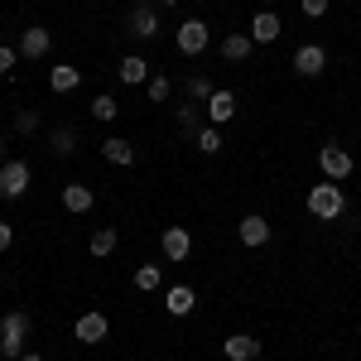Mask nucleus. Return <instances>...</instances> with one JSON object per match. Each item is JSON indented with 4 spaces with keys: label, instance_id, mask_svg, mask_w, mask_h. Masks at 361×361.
Here are the masks:
<instances>
[{
    "label": "nucleus",
    "instance_id": "7ed1b4c3",
    "mask_svg": "<svg viewBox=\"0 0 361 361\" xmlns=\"http://www.w3.org/2000/svg\"><path fill=\"white\" fill-rule=\"evenodd\" d=\"M126 29H130V39H140V44L159 39V5L154 0H135L130 15H126Z\"/></svg>",
    "mask_w": 361,
    "mask_h": 361
},
{
    "label": "nucleus",
    "instance_id": "e433bc0d",
    "mask_svg": "<svg viewBox=\"0 0 361 361\" xmlns=\"http://www.w3.org/2000/svg\"><path fill=\"white\" fill-rule=\"evenodd\" d=\"M352 5H357V0H352Z\"/></svg>",
    "mask_w": 361,
    "mask_h": 361
},
{
    "label": "nucleus",
    "instance_id": "2eb2a0df",
    "mask_svg": "<svg viewBox=\"0 0 361 361\" xmlns=\"http://www.w3.org/2000/svg\"><path fill=\"white\" fill-rule=\"evenodd\" d=\"M222 357L226 361H255V357H260V337H250V333L226 337V342H222Z\"/></svg>",
    "mask_w": 361,
    "mask_h": 361
},
{
    "label": "nucleus",
    "instance_id": "7c9ffc66",
    "mask_svg": "<svg viewBox=\"0 0 361 361\" xmlns=\"http://www.w3.org/2000/svg\"><path fill=\"white\" fill-rule=\"evenodd\" d=\"M10 73H15V49L0 44V78H10Z\"/></svg>",
    "mask_w": 361,
    "mask_h": 361
},
{
    "label": "nucleus",
    "instance_id": "cd10ccee",
    "mask_svg": "<svg viewBox=\"0 0 361 361\" xmlns=\"http://www.w3.org/2000/svg\"><path fill=\"white\" fill-rule=\"evenodd\" d=\"M159 284H164V270H159V265H140V270H135V289L154 294Z\"/></svg>",
    "mask_w": 361,
    "mask_h": 361
},
{
    "label": "nucleus",
    "instance_id": "c85d7f7f",
    "mask_svg": "<svg viewBox=\"0 0 361 361\" xmlns=\"http://www.w3.org/2000/svg\"><path fill=\"white\" fill-rule=\"evenodd\" d=\"M299 10H304L308 20H328V10H333V0H299Z\"/></svg>",
    "mask_w": 361,
    "mask_h": 361
},
{
    "label": "nucleus",
    "instance_id": "6e6552de",
    "mask_svg": "<svg viewBox=\"0 0 361 361\" xmlns=\"http://www.w3.org/2000/svg\"><path fill=\"white\" fill-rule=\"evenodd\" d=\"M323 68H328V49H323V44H299L294 73H299V78H323Z\"/></svg>",
    "mask_w": 361,
    "mask_h": 361
},
{
    "label": "nucleus",
    "instance_id": "4be33fe9",
    "mask_svg": "<svg viewBox=\"0 0 361 361\" xmlns=\"http://www.w3.org/2000/svg\"><path fill=\"white\" fill-rule=\"evenodd\" d=\"M49 149H54L58 159H68V154L78 149V130H73V126H54V130H49Z\"/></svg>",
    "mask_w": 361,
    "mask_h": 361
},
{
    "label": "nucleus",
    "instance_id": "9d476101",
    "mask_svg": "<svg viewBox=\"0 0 361 361\" xmlns=\"http://www.w3.org/2000/svg\"><path fill=\"white\" fill-rule=\"evenodd\" d=\"M246 34L255 39V49H260V44H275L279 34H284V20H279L275 10H260V15L250 20V29H246Z\"/></svg>",
    "mask_w": 361,
    "mask_h": 361
},
{
    "label": "nucleus",
    "instance_id": "39448f33",
    "mask_svg": "<svg viewBox=\"0 0 361 361\" xmlns=\"http://www.w3.org/2000/svg\"><path fill=\"white\" fill-rule=\"evenodd\" d=\"M29 178H34V173H29L25 159H5V164H0V197H5V202L25 197L29 193Z\"/></svg>",
    "mask_w": 361,
    "mask_h": 361
},
{
    "label": "nucleus",
    "instance_id": "412c9836",
    "mask_svg": "<svg viewBox=\"0 0 361 361\" xmlns=\"http://www.w3.org/2000/svg\"><path fill=\"white\" fill-rule=\"evenodd\" d=\"M116 241H121V236H116V226H97V231H92V241H87L92 260H106V255L116 250Z\"/></svg>",
    "mask_w": 361,
    "mask_h": 361
},
{
    "label": "nucleus",
    "instance_id": "0eeeda50",
    "mask_svg": "<svg viewBox=\"0 0 361 361\" xmlns=\"http://www.w3.org/2000/svg\"><path fill=\"white\" fill-rule=\"evenodd\" d=\"M318 169H323V178H333V183H342V178H352V154L342 149V145H323L318 149Z\"/></svg>",
    "mask_w": 361,
    "mask_h": 361
},
{
    "label": "nucleus",
    "instance_id": "f257e3e1",
    "mask_svg": "<svg viewBox=\"0 0 361 361\" xmlns=\"http://www.w3.org/2000/svg\"><path fill=\"white\" fill-rule=\"evenodd\" d=\"M304 202H308V212H313L318 222H337V217L347 212V193H342V183H333V178L313 183Z\"/></svg>",
    "mask_w": 361,
    "mask_h": 361
},
{
    "label": "nucleus",
    "instance_id": "f8f14e48",
    "mask_svg": "<svg viewBox=\"0 0 361 361\" xmlns=\"http://www.w3.org/2000/svg\"><path fill=\"white\" fill-rule=\"evenodd\" d=\"M63 207H68L73 217H87V212L97 207V193H92V183H63Z\"/></svg>",
    "mask_w": 361,
    "mask_h": 361
},
{
    "label": "nucleus",
    "instance_id": "ddd939ff",
    "mask_svg": "<svg viewBox=\"0 0 361 361\" xmlns=\"http://www.w3.org/2000/svg\"><path fill=\"white\" fill-rule=\"evenodd\" d=\"M236 236H241V246H270V222L260 217V212H246L241 217V226H236Z\"/></svg>",
    "mask_w": 361,
    "mask_h": 361
},
{
    "label": "nucleus",
    "instance_id": "bb28decb",
    "mask_svg": "<svg viewBox=\"0 0 361 361\" xmlns=\"http://www.w3.org/2000/svg\"><path fill=\"white\" fill-rule=\"evenodd\" d=\"M169 92H173V78L169 73H149V82H145V97L159 106V102H169Z\"/></svg>",
    "mask_w": 361,
    "mask_h": 361
},
{
    "label": "nucleus",
    "instance_id": "f03ea898",
    "mask_svg": "<svg viewBox=\"0 0 361 361\" xmlns=\"http://www.w3.org/2000/svg\"><path fill=\"white\" fill-rule=\"evenodd\" d=\"M29 328H34V323H29V313H20V308L0 318V357H5V361H20V357H25Z\"/></svg>",
    "mask_w": 361,
    "mask_h": 361
},
{
    "label": "nucleus",
    "instance_id": "aec40b11",
    "mask_svg": "<svg viewBox=\"0 0 361 361\" xmlns=\"http://www.w3.org/2000/svg\"><path fill=\"white\" fill-rule=\"evenodd\" d=\"M250 54H255V39H250V34H226L222 39V58L226 63H246Z\"/></svg>",
    "mask_w": 361,
    "mask_h": 361
},
{
    "label": "nucleus",
    "instance_id": "393cba45",
    "mask_svg": "<svg viewBox=\"0 0 361 361\" xmlns=\"http://www.w3.org/2000/svg\"><path fill=\"white\" fill-rule=\"evenodd\" d=\"M193 145H197V154H222V126H202L193 135Z\"/></svg>",
    "mask_w": 361,
    "mask_h": 361
},
{
    "label": "nucleus",
    "instance_id": "f3484780",
    "mask_svg": "<svg viewBox=\"0 0 361 361\" xmlns=\"http://www.w3.org/2000/svg\"><path fill=\"white\" fill-rule=\"evenodd\" d=\"M102 159H106V164H116V169H130L140 154H135V145H130V140L111 135V140H102Z\"/></svg>",
    "mask_w": 361,
    "mask_h": 361
},
{
    "label": "nucleus",
    "instance_id": "2f4dec72",
    "mask_svg": "<svg viewBox=\"0 0 361 361\" xmlns=\"http://www.w3.org/2000/svg\"><path fill=\"white\" fill-rule=\"evenodd\" d=\"M10 246H15V226H10V222H0V255H5Z\"/></svg>",
    "mask_w": 361,
    "mask_h": 361
},
{
    "label": "nucleus",
    "instance_id": "a211bd4d",
    "mask_svg": "<svg viewBox=\"0 0 361 361\" xmlns=\"http://www.w3.org/2000/svg\"><path fill=\"white\" fill-rule=\"evenodd\" d=\"M164 308L173 313V318H188V313L197 308V294L188 289V284H169L164 289Z\"/></svg>",
    "mask_w": 361,
    "mask_h": 361
},
{
    "label": "nucleus",
    "instance_id": "4468645a",
    "mask_svg": "<svg viewBox=\"0 0 361 361\" xmlns=\"http://www.w3.org/2000/svg\"><path fill=\"white\" fill-rule=\"evenodd\" d=\"M116 78H121L126 87H145V82H149V58H145V54H126V58H121V68H116Z\"/></svg>",
    "mask_w": 361,
    "mask_h": 361
},
{
    "label": "nucleus",
    "instance_id": "473e14b6",
    "mask_svg": "<svg viewBox=\"0 0 361 361\" xmlns=\"http://www.w3.org/2000/svg\"><path fill=\"white\" fill-rule=\"evenodd\" d=\"M20 361H44V357H39V352H25V357H20Z\"/></svg>",
    "mask_w": 361,
    "mask_h": 361
},
{
    "label": "nucleus",
    "instance_id": "dca6fc26",
    "mask_svg": "<svg viewBox=\"0 0 361 361\" xmlns=\"http://www.w3.org/2000/svg\"><path fill=\"white\" fill-rule=\"evenodd\" d=\"M159 246H164V255L178 265V260H188V255H193V236H188V226H169Z\"/></svg>",
    "mask_w": 361,
    "mask_h": 361
},
{
    "label": "nucleus",
    "instance_id": "423d86ee",
    "mask_svg": "<svg viewBox=\"0 0 361 361\" xmlns=\"http://www.w3.org/2000/svg\"><path fill=\"white\" fill-rule=\"evenodd\" d=\"M73 337H78L82 347H97V342H106V337H111V318L92 308V313H82V318L73 323Z\"/></svg>",
    "mask_w": 361,
    "mask_h": 361
},
{
    "label": "nucleus",
    "instance_id": "72a5a7b5",
    "mask_svg": "<svg viewBox=\"0 0 361 361\" xmlns=\"http://www.w3.org/2000/svg\"><path fill=\"white\" fill-rule=\"evenodd\" d=\"M5 159H10V154H5V140H0V164H5Z\"/></svg>",
    "mask_w": 361,
    "mask_h": 361
},
{
    "label": "nucleus",
    "instance_id": "6ab92c4d",
    "mask_svg": "<svg viewBox=\"0 0 361 361\" xmlns=\"http://www.w3.org/2000/svg\"><path fill=\"white\" fill-rule=\"evenodd\" d=\"M49 87H54L58 97H68V92L82 87V73H78L73 63H54V68H49Z\"/></svg>",
    "mask_w": 361,
    "mask_h": 361
},
{
    "label": "nucleus",
    "instance_id": "20e7f679",
    "mask_svg": "<svg viewBox=\"0 0 361 361\" xmlns=\"http://www.w3.org/2000/svg\"><path fill=\"white\" fill-rule=\"evenodd\" d=\"M173 49H178L183 58L207 54V20H197V15H188L183 25L173 29Z\"/></svg>",
    "mask_w": 361,
    "mask_h": 361
},
{
    "label": "nucleus",
    "instance_id": "9b49d317",
    "mask_svg": "<svg viewBox=\"0 0 361 361\" xmlns=\"http://www.w3.org/2000/svg\"><path fill=\"white\" fill-rule=\"evenodd\" d=\"M202 111H207V126H226V121L236 116V92L217 87V92L207 97V106H202Z\"/></svg>",
    "mask_w": 361,
    "mask_h": 361
},
{
    "label": "nucleus",
    "instance_id": "c756f323",
    "mask_svg": "<svg viewBox=\"0 0 361 361\" xmlns=\"http://www.w3.org/2000/svg\"><path fill=\"white\" fill-rule=\"evenodd\" d=\"M15 130H20V135H34V130H39V111H20L15 116Z\"/></svg>",
    "mask_w": 361,
    "mask_h": 361
},
{
    "label": "nucleus",
    "instance_id": "c9c22d12",
    "mask_svg": "<svg viewBox=\"0 0 361 361\" xmlns=\"http://www.w3.org/2000/svg\"><path fill=\"white\" fill-rule=\"evenodd\" d=\"M0 284H5V270H0Z\"/></svg>",
    "mask_w": 361,
    "mask_h": 361
},
{
    "label": "nucleus",
    "instance_id": "f704fd0d",
    "mask_svg": "<svg viewBox=\"0 0 361 361\" xmlns=\"http://www.w3.org/2000/svg\"><path fill=\"white\" fill-rule=\"evenodd\" d=\"M154 5H169V10H173V5H178V0H154Z\"/></svg>",
    "mask_w": 361,
    "mask_h": 361
},
{
    "label": "nucleus",
    "instance_id": "5701e85b",
    "mask_svg": "<svg viewBox=\"0 0 361 361\" xmlns=\"http://www.w3.org/2000/svg\"><path fill=\"white\" fill-rule=\"evenodd\" d=\"M183 92H188V102H197V106H207V97H212L217 87H212V78H207V73H188V82H183Z\"/></svg>",
    "mask_w": 361,
    "mask_h": 361
},
{
    "label": "nucleus",
    "instance_id": "1a4fd4ad",
    "mask_svg": "<svg viewBox=\"0 0 361 361\" xmlns=\"http://www.w3.org/2000/svg\"><path fill=\"white\" fill-rule=\"evenodd\" d=\"M49 49H54V29L29 25L25 34H20V58H49Z\"/></svg>",
    "mask_w": 361,
    "mask_h": 361
},
{
    "label": "nucleus",
    "instance_id": "b1692460",
    "mask_svg": "<svg viewBox=\"0 0 361 361\" xmlns=\"http://www.w3.org/2000/svg\"><path fill=\"white\" fill-rule=\"evenodd\" d=\"M202 126H207V111H202L197 102H188V106H178V130H183V135H197Z\"/></svg>",
    "mask_w": 361,
    "mask_h": 361
},
{
    "label": "nucleus",
    "instance_id": "a878e982",
    "mask_svg": "<svg viewBox=\"0 0 361 361\" xmlns=\"http://www.w3.org/2000/svg\"><path fill=\"white\" fill-rule=\"evenodd\" d=\"M121 116V102H116L111 92H97L92 97V121H116Z\"/></svg>",
    "mask_w": 361,
    "mask_h": 361
}]
</instances>
